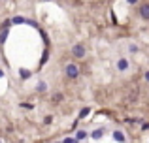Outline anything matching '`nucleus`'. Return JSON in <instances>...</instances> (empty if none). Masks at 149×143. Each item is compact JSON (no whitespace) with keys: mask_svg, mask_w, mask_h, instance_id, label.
Listing matches in <instances>:
<instances>
[{"mask_svg":"<svg viewBox=\"0 0 149 143\" xmlns=\"http://www.w3.org/2000/svg\"><path fill=\"white\" fill-rule=\"evenodd\" d=\"M36 92H40V94L47 92V83H45V81H40V83L36 85Z\"/></svg>","mask_w":149,"mask_h":143,"instance_id":"nucleus-13","label":"nucleus"},{"mask_svg":"<svg viewBox=\"0 0 149 143\" xmlns=\"http://www.w3.org/2000/svg\"><path fill=\"white\" fill-rule=\"evenodd\" d=\"M70 53H72L74 59L81 60V59H85V57H87V47H85L83 44H74L72 49H70Z\"/></svg>","mask_w":149,"mask_h":143,"instance_id":"nucleus-2","label":"nucleus"},{"mask_svg":"<svg viewBox=\"0 0 149 143\" xmlns=\"http://www.w3.org/2000/svg\"><path fill=\"white\" fill-rule=\"evenodd\" d=\"M104 136H106V128H104V126H100V128L93 130V132L89 134V137H91V140H102Z\"/></svg>","mask_w":149,"mask_h":143,"instance_id":"nucleus-3","label":"nucleus"},{"mask_svg":"<svg viewBox=\"0 0 149 143\" xmlns=\"http://www.w3.org/2000/svg\"><path fill=\"white\" fill-rule=\"evenodd\" d=\"M89 115H91V107L87 106V107H83V109H81L79 113H77V119H79V121H83V119H87Z\"/></svg>","mask_w":149,"mask_h":143,"instance_id":"nucleus-11","label":"nucleus"},{"mask_svg":"<svg viewBox=\"0 0 149 143\" xmlns=\"http://www.w3.org/2000/svg\"><path fill=\"white\" fill-rule=\"evenodd\" d=\"M10 26H11V19H6V21L0 23V30H10Z\"/></svg>","mask_w":149,"mask_h":143,"instance_id":"nucleus-14","label":"nucleus"},{"mask_svg":"<svg viewBox=\"0 0 149 143\" xmlns=\"http://www.w3.org/2000/svg\"><path fill=\"white\" fill-rule=\"evenodd\" d=\"M111 136H113V140L119 141V143H125V141H127V137H125V134L121 132V130H115V132H113Z\"/></svg>","mask_w":149,"mask_h":143,"instance_id":"nucleus-9","label":"nucleus"},{"mask_svg":"<svg viewBox=\"0 0 149 143\" xmlns=\"http://www.w3.org/2000/svg\"><path fill=\"white\" fill-rule=\"evenodd\" d=\"M2 77H4V70H2V68H0V79H2Z\"/></svg>","mask_w":149,"mask_h":143,"instance_id":"nucleus-24","label":"nucleus"},{"mask_svg":"<svg viewBox=\"0 0 149 143\" xmlns=\"http://www.w3.org/2000/svg\"><path fill=\"white\" fill-rule=\"evenodd\" d=\"M62 143H79L76 140V137H64V140H62Z\"/></svg>","mask_w":149,"mask_h":143,"instance_id":"nucleus-19","label":"nucleus"},{"mask_svg":"<svg viewBox=\"0 0 149 143\" xmlns=\"http://www.w3.org/2000/svg\"><path fill=\"white\" fill-rule=\"evenodd\" d=\"M140 126H142V132H149V121H143Z\"/></svg>","mask_w":149,"mask_h":143,"instance_id":"nucleus-17","label":"nucleus"},{"mask_svg":"<svg viewBox=\"0 0 149 143\" xmlns=\"http://www.w3.org/2000/svg\"><path fill=\"white\" fill-rule=\"evenodd\" d=\"M47 60H49V47H45L44 55H42V59H40V68H44L45 64H47Z\"/></svg>","mask_w":149,"mask_h":143,"instance_id":"nucleus-10","label":"nucleus"},{"mask_svg":"<svg viewBox=\"0 0 149 143\" xmlns=\"http://www.w3.org/2000/svg\"><path fill=\"white\" fill-rule=\"evenodd\" d=\"M127 70H128V60L125 57H121L117 60V72H127Z\"/></svg>","mask_w":149,"mask_h":143,"instance_id":"nucleus-5","label":"nucleus"},{"mask_svg":"<svg viewBox=\"0 0 149 143\" xmlns=\"http://www.w3.org/2000/svg\"><path fill=\"white\" fill-rule=\"evenodd\" d=\"M11 25H26V19L21 15H15V17H11Z\"/></svg>","mask_w":149,"mask_h":143,"instance_id":"nucleus-12","label":"nucleus"},{"mask_svg":"<svg viewBox=\"0 0 149 143\" xmlns=\"http://www.w3.org/2000/svg\"><path fill=\"white\" fill-rule=\"evenodd\" d=\"M87 137H89V132H87V130H83V128L76 130V140L77 141H83V140H87Z\"/></svg>","mask_w":149,"mask_h":143,"instance_id":"nucleus-6","label":"nucleus"},{"mask_svg":"<svg viewBox=\"0 0 149 143\" xmlns=\"http://www.w3.org/2000/svg\"><path fill=\"white\" fill-rule=\"evenodd\" d=\"M62 100H64V94H62V92H55V94L51 96V104H53V106H57V104H61Z\"/></svg>","mask_w":149,"mask_h":143,"instance_id":"nucleus-8","label":"nucleus"},{"mask_svg":"<svg viewBox=\"0 0 149 143\" xmlns=\"http://www.w3.org/2000/svg\"><path fill=\"white\" fill-rule=\"evenodd\" d=\"M57 143H62V141H57Z\"/></svg>","mask_w":149,"mask_h":143,"instance_id":"nucleus-25","label":"nucleus"},{"mask_svg":"<svg viewBox=\"0 0 149 143\" xmlns=\"http://www.w3.org/2000/svg\"><path fill=\"white\" fill-rule=\"evenodd\" d=\"M77 124H79V119H76V121L72 122V130H76V128H77Z\"/></svg>","mask_w":149,"mask_h":143,"instance_id":"nucleus-21","label":"nucleus"},{"mask_svg":"<svg viewBox=\"0 0 149 143\" xmlns=\"http://www.w3.org/2000/svg\"><path fill=\"white\" fill-rule=\"evenodd\" d=\"M138 13H140V17H142L143 21H149V4L147 2L138 8Z\"/></svg>","mask_w":149,"mask_h":143,"instance_id":"nucleus-4","label":"nucleus"},{"mask_svg":"<svg viewBox=\"0 0 149 143\" xmlns=\"http://www.w3.org/2000/svg\"><path fill=\"white\" fill-rule=\"evenodd\" d=\"M19 107H23V109H34V104H29V102H19Z\"/></svg>","mask_w":149,"mask_h":143,"instance_id":"nucleus-16","label":"nucleus"},{"mask_svg":"<svg viewBox=\"0 0 149 143\" xmlns=\"http://www.w3.org/2000/svg\"><path fill=\"white\" fill-rule=\"evenodd\" d=\"M136 2H138V0H127V4H130V6H134Z\"/></svg>","mask_w":149,"mask_h":143,"instance_id":"nucleus-22","label":"nucleus"},{"mask_svg":"<svg viewBox=\"0 0 149 143\" xmlns=\"http://www.w3.org/2000/svg\"><path fill=\"white\" fill-rule=\"evenodd\" d=\"M53 122V115H45L44 117V124H51Z\"/></svg>","mask_w":149,"mask_h":143,"instance_id":"nucleus-18","label":"nucleus"},{"mask_svg":"<svg viewBox=\"0 0 149 143\" xmlns=\"http://www.w3.org/2000/svg\"><path fill=\"white\" fill-rule=\"evenodd\" d=\"M45 2H49V0H45Z\"/></svg>","mask_w":149,"mask_h":143,"instance_id":"nucleus-26","label":"nucleus"},{"mask_svg":"<svg viewBox=\"0 0 149 143\" xmlns=\"http://www.w3.org/2000/svg\"><path fill=\"white\" fill-rule=\"evenodd\" d=\"M19 77H21L23 81H26V79H30V77H32V72L26 70V68H19Z\"/></svg>","mask_w":149,"mask_h":143,"instance_id":"nucleus-7","label":"nucleus"},{"mask_svg":"<svg viewBox=\"0 0 149 143\" xmlns=\"http://www.w3.org/2000/svg\"><path fill=\"white\" fill-rule=\"evenodd\" d=\"M8 32H10V30H0V45L6 44V40H8Z\"/></svg>","mask_w":149,"mask_h":143,"instance_id":"nucleus-15","label":"nucleus"},{"mask_svg":"<svg viewBox=\"0 0 149 143\" xmlns=\"http://www.w3.org/2000/svg\"><path fill=\"white\" fill-rule=\"evenodd\" d=\"M128 51H130V53H138V45L130 44V45H128Z\"/></svg>","mask_w":149,"mask_h":143,"instance_id":"nucleus-20","label":"nucleus"},{"mask_svg":"<svg viewBox=\"0 0 149 143\" xmlns=\"http://www.w3.org/2000/svg\"><path fill=\"white\" fill-rule=\"evenodd\" d=\"M64 75L68 77V79L76 81L77 77L81 75V68L77 66L76 62H68V64H66V66H64Z\"/></svg>","mask_w":149,"mask_h":143,"instance_id":"nucleus-1","label":"nucleus"},{"mask_svg":"<svg viewBox=\"0 0 149 143\" xmlns=\"http://www.w3.org/2000/svg\"><path fill=\"white\" fill-rule=\"evenodd\" d=\"M143 77H146V81H147V83H149V70H147L146 73H143Z\"/></svg>","mask_w":149,"mask_h":143,"instance_id":"nucleus-23","label":"nucleus"}]
</instances>
